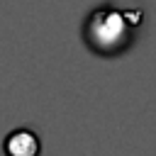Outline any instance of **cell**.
Returning <instances> with one entry per match:
<instances>
[{
  "label": "cell",
  "instance_id": "obj_1",
  "mask_svg": "<svg viewBox=\"0 0 156 156\" xmlns=\"http://www.w3.org/2000/svg\"><path fill=\"white\" fill-rule=\"evenodd\" d=\"M2 151H5V156H39L41 154V139L34 129L20 127L5 136Z\"/></svg>",
  "mask_w": 156,
  "mask_h": 156
}]
</instances>
